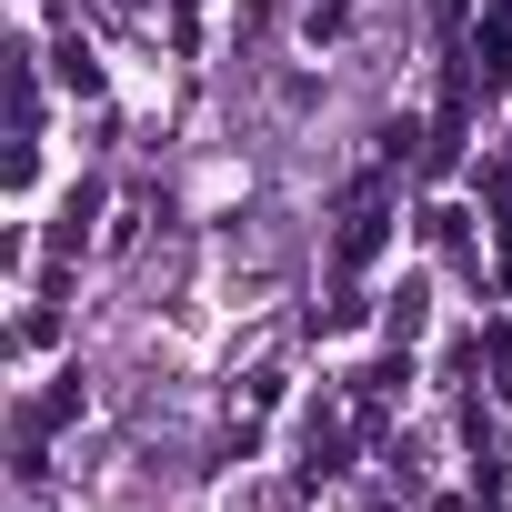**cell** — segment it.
Here are the masks:
<instances>
[{
  "label": "cell",
  "instance_id": "cell-1",
  "mask_svg": "<svg viewBox=\"0 0 512 512\" xmlns=\"http://www.w3.org/2000/svg\"><path fill=\"white\" fill-rule=\"evenodd\" d=\"M372 251H382V211L362 201V211L342 221V272H362V262H372Z\"/></svg>",
  "mask_w": 512,
  "mask_h": 512
},
{
  "label": "cell",
  "instance_id": "cell-2",
  "mask_svg": "<svg viewBox=\"0 0 512 512\" xmlns=\"http://www.w3.org/2000/svg\"><path fill=\"white\" fill-rule=\"evenodd\" d=\"M61 81H71V91H101V61H91L81 41H61Z\"/></svg>",
  "mask_w": 512,
  "mask_h": 512
},
{
  "label": "cell",
  "instance_id": "cell-3",
  "mask_svg": "<svg viewBox=\"0 0 512 512\" xmlns=\"http://www.w3.org/2000/svg\"><path fill=\"white\" fill-rule=\"evenodd\" d=\"M492 372H502L492 392H512V332H492Z\"/></svg>",
  "mask_w": 512,
  "mask_h": 512
}]
</instances>
